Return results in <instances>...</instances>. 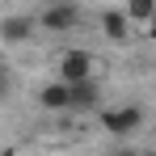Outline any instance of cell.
Here are the masks:
<instances>
[{
	"label": "cell",
	"mask_w": 156,
	"mask_h": 156,
	"mask_svg": "<svg viewBox=\"0 0 156 156\" xmlns=\"http://www.w3.org/2000/svg\"><path fill=\"white\" fill-rule=\"evenodd\" d=\"M93 72H97V59H93V51H84V47H68V51L55 55V76L63 80V84L93 80Z\"/></svg>",
	"instance_id": "6da1fadb"
},
{
	"label": "cell",
	"mask_w": 156,
	"mask_h": 156,
	"mask_svg": "<svg viewBox=\"0 0 156 156\" xmlns=\"http://www.w3.org/2000/svg\"><path fill=\"white\" fill-rule=\"evenodd\" d=\"M76 26H80V9L72 0H51L38 13V30H47V34H72Z\"/></svg>",
	"instance_id": "7a4b0ae2"
},
{
	"label": "cell",
	"mask_w": 156,
	"mask_h": 156,
	"mask_svg": "<svg viewBox=\"0 0 156 156\" xmlns=\"http://www.w3.org/2000/svg\"><path fill=\"white\" fill-rule=\"evenodd\" d=\"M97 122L110 135H135V131L144 127V110L139 105H114V110H101L97 114Z\"/></svg>",
	"instance_id": "3957f363"
},
{
	"label": "cell",
	"mask_w": 156,
	"mask_h": 156,
	"mask_svg": "<svg viewBox=\"0 0 156 156\" xmlns=\"http://www.w3.org/2000/svg\"><path fill=\"white\" fill-rule=\"evenodd\" d=\"M34 30H38V17H30V13H9V17H0V42L21 47V42L34 38Z\"/></svg>",
	"instance_id": "277c9868"
},
{
	"label": "cell",
	"mask_w": 156,
	"mask_h": 156,
	"mask_svg": "<svg viewBox=\"0 0 156 156\" xmlns=\"http://www.w3.org/2000/svg\"><path fill=\"white\" fill-rule=\"evenodd\" d=\"M97 30H101L105 38H110V42H127L131 38V17H127V9H105L101 17H97Z\"/></svg>",
	"instance_id": "5b68a950"
},
{
	"label": "cell",
	"mask_w": 156,
	"mask_h": 156,
	"mask_svg": "<svg viewBox=\"0 0 156 156\" xmlns=\"http://www.w3.org/2000/svg\"><path fill=\"white\" fill-rule=\"evenodd\" d=\"M38 105L42 110H72V84H63V80L55 76L51 84L38 89Z\"/></svg>",
	"instance_id": "8992f818"
},
{
	"label": "cell",
	"mask_w": 156,
	"mask_h": 156,
	"mask_svg": "<svg viewBox=\"0 0 156 156\" xmlns=\"http://www.w3.org/2000/svg\"><path fill=\"white\" fill-rule=\"evenodd\" d=\"M97 101H101V93H97V84H93V80L72 84V110H97Z\"/></svg>",
	"instance_id": "52a82bcc"
},
{
	"label": "cell",
	"mask_w": 156,
	"mask_h": 156,
	"mask_svg": "<svg viewBox=\"0 0 156 156\" xmlns=\"http://www.w3.org/2000/svg\"><path fill=\"white\" fill-rule=\"evenodd\" d=\"M122 9H127L131 26H148V21H152V13H156V0H127Z\"/></svg>",
	"instance_id": "ba28073f"
},
{
	"label": "cell",
	"mask_w": 156,
	"mask_h": 156,
	"mask_svg": "<svg viewBox=\"0 0 156 156\" xmlns=\"http://www.w3.org/2000/svg\"><path fill=\"white\" fill-rule=\"evenodd\" d=\"M110 156H144V152H135V148H114Z\"/></svg>",
	"instance_id": "9c48e42d"
},
{
	"label": "cell",
	"mask_w": 156,
	"mask_h": 156,
	"mask_svg": "<svg viewBox=\"0 0 156 156\" xmlns=\"http://www.w3.org/2000/svg\"><path fill=\"white\" fill-rule=\"evenodd\" d=\"M144 34H148V38H156V13H152V21L144 26Z\"/></svg>",
	"instance_id": "30bf717a"
},
{
	"label": "cell",
	"mask_w": 156,
	"mask_h": 156,
	"mask_svg": "<svg viewBox=\"0 0 156 156\" xmlns=\"http://www.w3.org/2000/svg\"><path fill=\"white\" fill-rule=\"evenodd\" d=\"M144 156H156V152H144Z\"/></svg>",
	"instance_id": "8fae6325"
}]
</instances>
